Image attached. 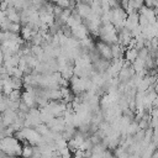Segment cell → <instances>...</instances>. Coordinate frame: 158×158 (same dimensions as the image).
Segmentation results:
<instances>
[{"mask_svg": "<svg viewBox=\"0 0 158 158\" xmlns=\"http://www.w3.org/2000/svg\"><path fill=\"white\" fill-rule=\"evenodd\" d=\"M148 56H149V49H148L147 47H143V48L138 49V58H141V59L144 60Z\"/></svg>", "mask_w": 158, "mask_h": 158, "instance_id": "obj_12", "label": "cell"}, {"mask_svg": "<svg viewBox=\"0 0 158 158\" xmlns=\"http://www.w3.org/2000/svg\"><path fill=\"white\" fill-rule=\"evenodd\" d=\"M33 148H35V146H31L30 143H23L22 151H21V157L22 158H32L33 157Z\"/></svg>", "mask_w": 158, "mask_h": 158, "instance_id": "obj_8", "label": "cell"}, {"mask_svg": "<svg viewBox=\"0 0 158 158\" xmlns=\"http://www.w3.org/2000/svg\"><path fill=\"white\" fill-rule=\"evenodd\" d=\"M125 60L130 62L131 64L138 58V49L137 48H131V47H127L125 49Z\"/></svg>", "mask_w": 158, "mask_h": 158, "instance_id": "obj_7", "label": "cell"}, {"mask_svg": "<svg viewBox=\"0 0 158 158\" xmlns=\"http://www.w3.org/2000/svg\"><path fill=\"white\" fill-rule=\"evenodd\" d=\"M96 51H98V53L100 54L101 58L111 62V59H112V52H111V46L110 44L100 41V42L96 43Z\"/></svg>", "mask_w": 158, "mask_h": 158, "instance_id": "obj_2", "label": "cell"}, {"mask_svg": "<svg viewBox=\"0 0 158 158\" xmlns=\"http://www.w3.org/2000/svg\"><path fill=\"white\" fill-rule=\"evenodd\" d=\"M35 130H36L41 136H43V137H44V136H47V135L51 132L49 127H48L46 123H40L38 126H36V127H35Z\"/></svg>", "mask_w": 158, "mask_h": 158, "instance_id": "obj_11", "label": "cell"}, {"mask_svg": "<svg viewBox=\"0 0 158 158\" xmlns=\"http://www.w3.org/2000/svg\"><path fill=\"white\" fill-rule=\"evenodd\" d=\"M138 131H139V127H138V122H136V121H132V122L128 125V127H127L126 135H127V136H133V135H136Z\"/></svg>", "mask_w": 158, "mask_h": 158, "instance_id": "obj_10", "label": "cell"}, {"mask_svg": "<svg viewBox=\"0 0 158 158\" xmlns=\"http://www.w3.org/2000/svg\"><path fill=\"white\" fill-rule=\"evenodd\" d=\"M1 149L7 156L20 157L22 151V144L15 136H7L1 139Z\"/></svg>", "mask_w": 158, "mask_h": 158, "instance_id": "obj_1", "label": "cell"}, {"mask_svg": "<svg viewBox=\"0 0 158 158\" xmlns=\"http://www.w3.org/2000/svg\"><path fill=\"white\" fill-rule=\"evenodd\" d=\"M157 56H158V48H157Z\"/></svg>", "mask_w": 158, "mask_h": 158, "instance_id": "obj_15", "label": "cell"}, {"mask_svg": "<svg viewBox=\"0 0 158 158\" xmlns=\"http://www.w3.org/2000/svg\"><path fill=\"white\" fill-rule=\"evenodd\" d=\"M132 68L136 73H141L143 70H146V67H144V60L141 59V58H137L133 63H132Z\"/></svg>", "mask_w": 158, "mask_h": 158, "instance_id": "obj_9", "label": "cell"}, {"mask_svg": "<svg viewBox=\"0 0 158 158\" xmlns=\"http://www.w3.org/2000/svg\"><path fill=\"white\" fill-rule=\"evenodd\" d=\"M156 38H157V40H158V35H157V36H156Z\"/></svg>", "mask_w": 158, "mask_h": 158, "instance_id": "obj_16", "label": "cell"}, {"mask_svg": "<svg viewBox=\"0 0 158 158\" xmlns=\"http://www.w3.org/2000/svg\"><path fill=\"white\" fill-rule=\"evenodd\" d=\"M151 158H158V148L152 153V156H151Z\"/></svg>", "mask_w": 158, "mask_h": 158, "instance_id": "obj_14", "label": "cell"}, {"mask_svg": "<svg viewBox=\"0 0 158 158\" xmlns=\"http://www.w3.org/2000/svg\"><path fill=\"white\" fill-rule=\"evenodd\" d=\"M72 30V37H74L75 40H78V41H81V40H84V38H86L88 37V35H89V31H88V28L85 27V25H79V26H77V27H74V28H70Z\"/></svg>", "mask_w": 158, "mask_h": 158, "instance_id": "obj_4", "label": "cell"}, {"mask_svg": "<svg viewBox=\"0 0 158 158\" xmlns=\"http://www.w3.org/2000/svg\"><path fill=\"white\" fill-rule=\"evenodd\" d=\"M21 101L25 102L30 109L32 107H37V104H36V96L28 91H23L22 95H21Z\"/></svg>", "mask_w": 158, "mask_h": 158, "instance_id": "obj_6", "label": "cell"}, {"mask_svg": "<svg viewBox=\"0 0 158 158\" xmlns=\"http://www.w3.org/2000/svg\"><path fill=\"white\" fill-rule=\"evenodd\" d=\"M144 6H147L148 9H156L157 4H158V0H144L143 1Z\"/></svg>", "mask_w": 158, "mask_h": 158, "instance_id": "obj_13", "label": "cell"}, {"mask_svg": "<svg viewBox=\"0 0 158 158\" xmlns=\"http://www.w3.org/2000/svg\"><path fill=\"white\" fill-rule=\"evenodd\" d=\"M75 10L78 11L79 16H80L81 19H84V20L91 14V7H90V5L86 4V2H78Z\"/></svg>", "mask_w": 158, "mask_h": 158, "instance_id": "obj_5", "label": "cell"}, {"mask_svg": "<svg viewBox=\"0 0 158 158\" xmlns=\"http://www.w3.org/2000/svg\"><path fill=\"white\" fill-rule=\"evenodd\" d=\"M16 117H17V111H14V110H10V109H6V110L2 112V115H1V121H2V123L7 127V126L14 125V122H15Z\"/></svg>", "mask_w": 158, "mask_h": 158, "instance_id": "obj_3", "label": "cell"}]
</instances>
